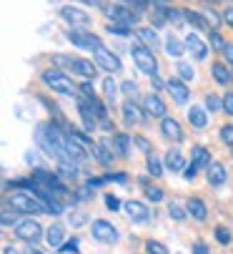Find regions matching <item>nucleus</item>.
Wrapping results in <instances>:
<instances>
[{
    "instance_id": "nucleus-1",
    "label": "nucleus",
    "mask_w": 233,
    "mask_h": 254,
    "mask_svg": "<svg viewBox=\"0 0 233 254\" xmlns=\"http://www.w3.org/2000/svg\"><path fill=\"white\" fill-rule=\"evenodd\" d=\"M8 206L20 214H48V206L41 196H35L33 191H15L8 196Z\"/></svg>"
},
{
    "instance_id": "nucleus-2",
    "label": "nucleus",
    "mask_w": 233,
    "mask_h": 254,
    "mask_svg": "<svg viewBox=\"0 0 233 254\" xmlns=\"http://www.w3.org/2000/svg\"><path fill=\"white\" fill-rule=\"evenodd\" d=\"M41 81L53 93H60V96H75L78 93V86L73 83V78L68 73H63V70H58V68H46L41 73Z\"/></svg>"
},
{
    "instance_id": "nucleus-3",
    "label": "nucleus",
    "mask_w": 233,
    "mask_h": 254,
    "mask_svg": "<svg viewBox=\"0 0 233 254\" xmlns=\"http://www.w3.org/2000/svg\"><path fill=\"white\" fill-rule=\"evenodd\" d=\"M131 56H133V63L138 65L140 73H145L150 78L158 76V58H155V53L148 46H143L138 38H133V43H131Z\"/></svg>"
},
{
    "instance_id": "nucleus-4",
    "label": "nucleus",
    "mask_w": 233,
    "mask_h": 254,
    "mask_svg": "<svg viewBox=\"0 0 233 254\" xmlns=\"http://www.w3.org/2000/svg\"><path fill=\"white\" fill-rule=\"evenodd\" d=\"M13 234H15L18 239L28 242V244H35V242H41V239L46 237V229L38 224L33 216H28V219H20V222L13 227Z\"/></svg>"
},
{
    "instance_id": "nucleus-5",
    "label": "nucleus",
    "mask_w": 233,
    "mask_h": 254,
    "mask_svg": "<svg viewBox=\"0 0 233 254\" xmlns=\"http://www.w3.org/2000/svg\"><path fill=\"white\" fill-rule=\"evenodd\" d=\"M93 61L98 63V68H103L105 73H110V76H113V73H121V70H123V61L115 56L108 46L95 48V51H93Z\"/></svg>"
},
{
    "instance_id": "nucleus-6",
    "label": "nucleus",
    "mask_w": 233,
    "mask_h": 254,
    "mask_svg": "<svg viewBox=\"0 0 233 254\" xmlns=\"http://www.w3.org/2000/svg\"><path fill=\"white\" fill-rule=\"evenodd\" d=\"M103 13L110 18V23H123L128 28H138V20H140V13L138 10L123 8V5H105Z\"/></svg>"
},
{
    "instance_id": "nucleus-7",
    "label": "nucleus",
    "mask_w": 233,
    "mask_h": 254,
    "mask_svg": "<svg viewBox=\"0 0 233 254\" xmlns=\"http://www.w3.org/2000/svg\"><path fill=\"white\" fill-rule=\"evenodd\" d=\"M60 18L73 28V30H88L91 25V15L81 8H75V5H63L60 8Z\"/></svg>"
},
{
    "instance_id": "nucleus-8",
    "label": "nucleus",
    "mask_w": 233,
    "mask_h": 254,
    "mask_svg": "<svg viewBox=\"0 0 233 254\" xmlns=\"http://www.w3.org/2000/svg\"><path fill=\"white\" fill-rule=\"evenodd\" d=\"M68 41L75 46V48H83V51H95L103 46L100 35L91 33V30H68Z\"/></svg>"
},
{
    "instance_id": "nucleus-9",
    "label": "nucleus",
    "mask_w": 233,
    "mask_h": 254,
    "mask_svg": "<svg viewBox=\"0 0 233 254\" xmlns=\"http://www.w3.org/2000/svg\"><path fill=\"white\" fill-rule=\"evenodd\" d=\"M91 234H93L95 242H103V244L118 242V229H115L108 219H93V224H91Z\"/></svg>"
},
{
    "instance_id": "nucleus-10",
    "label": "nucleus",
    "mask_w": 233,
    "mask_h": 254,
    "mask_svg": "<svg viewBox=\"0 0 233 254\" xmlns=\"http://www.w3.org/2000/svg\"><path fill=\"white\" fill-rule=\"evenodd\" d=\"M143 111L148 114V119H166L168 116V106L158 93H148L143 98Z\"/></svg>"
},
{
    "instance_id": "nucleus-11",
    "label": "nucleus",
    "mask_w": 233,
    "mask_h": 254,
    "mask_svg": "<svg viewBox=\"0 0 233 254\" xmlns=\"http://www.w3.org/2000/svg\"><path fill=\"white\" fill-rule=\"evenodd\" d=\"M183 43H186V51L196 58V61H206L208 58V51H211V46H206L203 43V38L198 33H188L186 38H183Z\"/></svg>"
},
{
    "instance_id": "nucleus-12",
    "label": "nucleus",
    "mask_w": 233,
    "mask_h": 254,
    "mask_svg": "<svg viewBox=\"0 0 233 254\" xmlns=\"http://www.w3.org/2000/svg\"><path fill=\"white\" fill-rule=\"evenodd\" d=\"M121 114H123L126 126H138V124H143V121L148 119V114L143 111V106H136L133 98H128V101L121 106Z\"/></svg>"
},
{
    "instance_id": "nucleus-13",
    "label": "nucleus",
    "mask_w": 233,
    "mask_h": 254,
    "mask_svg": "<svg viewBox=\"0 0 233 254\" xmlns=\"http://www.w3.org/2000/svg\"><path fill=\"white\" fill-rule=\"evenodd\" d=\"M68 65L73 68V73H75V76H81L83 81H86V78H95V73H98V63H95V61H86V58H73V56H70Z\"/></svg>"
},
{
    "instance_id": "nucleus-14",
    "label": "nucleus",
    "mask_w": 233,
    "mask_h": 254,
    "mask_svg": "<svg viewBox=\"0 0 233 254\" xmlns=\"http://www.w3.org/2000/svg\"><path fill=\"white\" fill-rule=\"evenodd\" d=\"M168 93L173 96V103H176V106H186L188 98H190V88H188V83L181 81L178 76L168 78Z\"/></svg>"
},
{
    "instance_id": "nucleus-15",
    "label": "nucleus",
    "mask_w": 233,
    "mask_h": 254,
    "mask_svg": "<svg viewBox=\"0 0 233 254\" xmlns=\"http://www.w3.org/2000/svg\"><path fill=\"white\" fill-rule=\"evenodd\" d=\"M126 214H128V219H131L133 224H145V222L150 219V209H148L143 201H136V199L126 201Z\"/></svg>"
},
{
    "instance_id": "nucleus-16",
    "label": "nucleus",
    "mask_w": 233,
    "mask_h": 254,
    "mask_svg": "<svg viewBox=\"0 0 233 254\" xmlns=\"http://www.w3.org/2000/svg\"><path fill=\"white\" fill-rule=\"evenodd\" d=\"M136 38H138L143 46H148L150 51L161 46V35H158V30H155L153 25H138V28H136Z\"/></svg>"
},
{
    "instance_id": "nucleus-17",
    "label": "nucleus",
    "mask_w": 233,
    "mask_h": 254,
    "mask_svg": "<svg viewBox=\"0 0 233 254\" xmlns=\"http://www.w3.org/2000/svg\"><path fill=\"white\" fill-rule=\"evenodd\" d=\"M186 116H188V124L196 131L208 128V111H206V106H190Z\"/></svg>"
},
{
    "instance_id": "nucleus-18",
    "label": "nucleus",
    "mask_w": 233,
    "mask_h": 254,
    "mask_svg": "<svg viewBox=\"0 0 233 254\" xmlns=\"http://www.w3.org/2000/svg\"><path fill=\"white\" fill-rule=\"evenodd\" d=\"M161 133H163L168 141H173V143H181V141H183V128H181V124H178L176 119H171V116L161 119Z\"/></svg>"
},
{
    "instance_id": "nucleus-19",
    "label": "nucleus",
    "mask_w": 233,
    "mask_h": 254,
    "mask_svg": "<svg viewBox=\"0 0 233 254\" xmlns=\"http://www.w3.org/2000/svg\"><path fill=\"white\" fill-rule=\"evenodd\" d=\"M206 179H208V184L216 189V187H223L226 181H228V171H226V166H223V164L213 161V164L206 169Z\"/></svg>"
},
{
    "instance_id": "nucleus-20",
    "label": "nucleus",
    "mask_w": 233,
    "mask_h": 254,
    "mask_svg": "<svg viewBox=\"0 0 233 254\" xmlns=\"http://www.w3.org/2000/svg\"><path fill=\"white\" fill-rule=\"evenodd\" d=\"M186 211H188V216H193L196 222H206V219H208L206 201H203V199H198V196H190V199L186 201Z\"/></svg>"
},
{
    "instance_id": "nucleus-21",
    "label": "nucleus",
    "mask_w": 233,
    "mask_h": 254,
    "mask_svg": "<svg viewBox=\"0 0 233 254\" xmlns=\"http://www.w3.org/2000/svg\"><path fill=\"white\" fill-rule=\"evenodd\" d=\"M186 156L181 154V149H168V154H166V169L168 171H173V174H183L186 171Z\"/></svg>"
},
{
    "instance_id": "nucleus-22",
    "label": "nucleus",
    "mask_w": 233,
    "mask_h": 254,
    "mask_svg": "<svg viewBox=\"0 0 233 254\" xmlns=\"http://www.w3.org/2000/svg\"><path fill=\"white\" fill-rule=\"evenodd\" d=\"M211 76H213V81H216L218 86H228V83L233 81V73H231L228 63H221V61H216V63L211 65Z\"/></svg>"
},
{
    "instance_id": "nucleus-23",
    "label": "nucleus",
    "mask_w": 233,
    "mask_h": 254,
    "mask_svg": "<svg viewBox=\"0 0 233 254\" xmlns=\"http://www.w3.org/2000/svg\"><path fill=\"white\" fill-rule=\"evenodd\" d=\"M190 164L196 166L198 171H206V169L213 164L208 149H206V146H193V151H190Z\"/></svg>"
},
{
    "instance_id": "nucleus-24",
    "label": "nucleus",
    "mask_w": 233,
    "mask_h": 254,
    "mask_svg": "<svg viewBox=\"0 0 233 254\" xmlns=\"http://www.w3.org/2000/svg\"><path fill=\"white\" fill-rule=\"evenodd\" d=\"M131 146H133V136H128V133H115L113 136V151H115V156L126 159L131 154Z\"/></svg>"
},
{
    "instance_id": "nucleus-25",
    "label": "nucleus",
    "mask_w": 233,
    "mask_h": 254,
    "mask_svg": "<svg viewBox=\"0 0 233 254\" xmlns=\"http://www.w3.org/2000/svg\"><path fill=\"white\" fill-rule=\"evenodd\" d=\"M163 48H166V53L171 58H181L186 53V43L178 38V35H173V33H168L166 38H163Z\"/></svg>"
},
{
    "instance_id": "nucleus-26",
    "label": "nucleus",
    "mask_w": 233,
    "mask_h": 254,
    "mask_svg": "<svg viewBox=\"0 0 233 254\" xmlns=\"http://www.w3.org/2000/svg\"><path fill=\"white\" fill-rule=\"evenodd\" d=\"M46 242H48L53 249L63 247V244H65V227H63V224H50V227L46 229Z\"/></svg>"
},
{
    "instance_id": "nucleus-27",
    "label": "nucleus",
    "mask_w": 233,
    "mask_h": 254,
    "mask_svg": "<svg viewBox=\"0 0 233 254\" xmlns=\"http://www.w3.org/2000/svg\"><path fill=\"white\" fill-rule=\"evenodd\" d=\"M183 13H186V23L196 25V30H201V33H211V30H213L211 23L203 18V13H193L190 8H183Z\"/></svg>"
},
{
    "instance_id": "nucleus-28",
    "label": "nucleus",
    "mask_w": 233,
    "mask_h": 254,
    "mask_svg": "<svg viewBox=\"0 0 233 254\" xmlns=\"http://www.w3.org/2000/svg\"><path fill=\"white\" fill-rule=\"evenodd\" d=\"M100 88H103V96H105V101L113 106V103H115V96L121 93V86L115 83V81H113V76L108 73V76L103 78V86H100Z\"/></svg>"
},
{
    "instance_id": "nucleus-29",
    "label": "nucleus",
    "mask_w": 233,
    "mask_h": 254,
    "mask_svg": "<svg viewBox=\"0 0 233 254\" xmlns=\"http://www.w3.org/2000/svg\"><path fill=\"white\" fill-rule=\"evenodd\" d=\"M145 166H148V174L153 176V179H161L163 174H166V161H161L155 154H148V161H145Z\"/></svg>"
},
{
    "instance_id": "nucleus-30",
    "label": "nucleus",
    "mask_w": 233,
    "mask_h": 254,
    "mask_svg": "<svg viewBox=\"0 0 233 254\" xmlns=\"http://www.w3.org/2000/svg\"><path fill=\"white\" fill-rule=\"evenodd\" d=\"M176 76H178L181 81H186V83H188V81L196 78V68H193L190 63H183V61H181V63L176 65Z\"/></svg>"
},
{
    "instance_id": "nucleus-31",
    "label": "nucleus",
    "mask_w": 233,
    "mask_h": 254,
    "mask_svg": "<svg viewBox=\"0 0 233 254\" xmlns=\"http://www.w3.org/2000/svg\"><path fill=\"white\" fill-rule=\"evenodd\" d=\"M143 194H145V199H148V201H153V204H161V201L166 199V194H163V189H161V187H145V189H143Z\"/></svg>"
},
{
    "instance_id": "nucleus-32",
    "label": "nucleus",
    "mask_w": 233,
    "mask_h": 254,
    "mask_svg": "<svg viewBox=\"0 0 233 254\" xmlns=\"http://www.w3.org/2000/svg\"><path fill=\"white\" fill-rule=\"evenodd\" d=\"M226 43H228V41H223V35H221L218 30H211V33H208V46H211L213 51H218V53H223V48H226Z\"/></svg>"
},
{
    "instance_id": "nucleus-33",
    "label": "nucleus",
    "mask_w": 233,
    "mask_h": 254,
    "mask_svg": "<svg viewBox=\"0 0 233 254\" xmlns=\"http://www.w3.org/2000/svg\"><path fill=\"white\" fill-rule=\"evenodd\" d=\"M168 216H171L173 222H183L186 216H188V211H186V206H181V204L171 201V204H168Z\"/></svg>"
},
{
    "instance_id": "nucleus-34",
    "label": "nucleus",
    "mask_w": 233,
    "mask_h": 254,
    "mask_svg": "<svg viewBox=\"0 0 233 254\" xmlns=\"http://www.w3.org/2000/svg\"><path fill=\"white\" fill-rule=\"evenodd\" d=\"M206 111H208V114H218V111H223V98L208 93V96H206Z\"/></svg>"
},
{
    "instance_id": "nucleus-35",
    "label": "nucleus",
    "mask_w": 233,
    "mask_h": 254,
    "mask_svg": "<svg viewBox=\"0 0 233 254\" xmlns=\"http://www.w3.org/2000/svg\"><path fill=\"white\" fill-rule=\"evenodd\" d=\"M203 18L211 23V28L213 30H218L221 25H223V15H218L216 10H211V8H203Z\"/></svg>"
},
{
    "instance_id": "nucleus-36",
    "label": "nucleus",
    "mask_w": 233,
    "mask_h": 254,
    "mask_svg": "<svg viewBox=\"0 0 233 254\" xmlns=\"http://www.w3.org/2000/svg\"><path fill=\"white\" fill-rule=\"evenodd\" d=\"M105 33H115V35H121V38H126V35H131V28L128 25H123V23H108L105 25Z\"/></svg>"
},
{
    "instance_id": "nucleus-37",
    "label": "nucleus",
    "mask_w": 233,
    "mask_h": 254,
    "mask_svg": "<svg viewBox=\"0 0 233 254\" xmlns=\"http://www.w3.org/2000/svg\"><path fill=\"white\" fill-rule=\"evenodd\" d=\"M166 18H168L173 25H181V23L186 20V13L178 10V8H171V5H168V8H166Z\"/></svg>"
},
{
    "instance_id": "nucleus-38",
    "label": "nucleus",
    "mask_w": 233,
    "mask_h": 254,
    "mask_svg": "<svg viewBox=\"0 0 233 254\" xmlns=\"http://www.w3.org/2000/svg\"><path fill=\"white\" fill-rule=\"evenodd\" d=\"M221 141L233 149V124H223L221 126Z\"/></svg>"
},
{
    "instance_id": "nucleus-39",
    "label": "nucleus",
    "mask_w": 233,
    "mask_h": 254,
    "mask_svg": "<svg viewBox=\"0 0 233 254\" xmlns=\"http://www.w3.org/2000/svg\"><path fill=\"white\" fill-rule=\"evenodd\" d=\"M121 93H123L126 98H136L138 83H136V81H123V83H121Z\"/></svg>"
},
{
    "instance_id": "nucleus-40",
    "label": "nucleus",
    "mask_w": 233,
    "mask_h": 254,
    "mask_svg": "<svg viewBox=\"0 0 233 254\" xmlns=\"http://www.w3.org/2000/svg\"><path fill=\"white\" fill-rule=\"evenodd\" d=\"M133 143H136V146L148 156V154H153V146H150V141L145 138V136H133Z\"/></svg>"
},
{
    "instance_id": "nucleus-41",
    "label": "nucleus",
    "mask_w": 233,
    "mask_h": 254,
    "mask_svg": "<svg viewBox=\"0 0 233 254\" xmlns=\"http://www.w3.org/2000/svg\"><path fill=\"white\" fill-rule=\"evenodd\" d=\"M145 252H148V254H168V252H166V247H163L161 242H153V239H148V242H145Z\"/></svg>"
},
{
    "instance_id": "nucleus-42",
    "label": "nucleus",
    "mask_w": 233,
    "mask_h": 254,
    "mask_svg": "<svg viewBox=\"0 0 233 254\" xmlns=\"http://www.w3.org/2000/svg\"><path fill=\"white\" fill-rule=\"evenodd\" d=\"M78 247H81V242H78V239H68V242L60 247V252H63V254H81V249H78Z\"/></svg>"
},
{
    "instance_id": "nucleus-43",
    "label": "nucleus",
    "mask_w": 233,
    "mask_h": 254,
    "mask_svg": "<svg viewBox=\"0 0 233 254\" xmlns=\"http://www.w3.org/2000/svg\"><path fill=\"white\" fill-rule=\"evenodd\" d=\"M105 206L110 211H121V199L115 196V194H105Z\"/></svg>"
},
{
    "instance_id": "nucleus-44",
    "label": "nucleus",
    "mask_w": 233,
    "mask_h": 254,
    "mask_svg": "<svg viewBox=\"0 0 233 254\" xmlns=\"http://www.w3.org/2000/svg\"><path fill=\"white\" fill-rule=\"evenodd\" d=\"M216 239H218V244L226 247V244H231V232H228L226 227H218V229H216Z\"/></svg>"
},
{
    "instance_id": "nucleus-45",
    "label": "nucleus",
    "mask_w": 233,
    "mask_h": 254,
    "mask_svg": "<svg viewBox=\"0 0 233 254\" xmlns=\"http://www.w3.org/2000/svg\"><path fill=\"white\" fill-rule=\"evenodd\" d=\"M223 114H228V116H233V91H228V93H223Z\"/></svg>"
},
{
    "instance_id": "nucleus-46",
    "label": "nucleus",
    "mask_w": 233,
    "mask_h": 254,
    "mask_svg": "<svg viewBox=\"0 0 233 254\" xmlns=\"http://www.w3.org/2000/svg\"><path fill=\"white\" fill-rule=\"evenodd\" d=\"M223 25H228L231 30H233V5H228V8H223Z\"/></svg>"
},
{
    "instance_id": "nucleus-47",
    "label": "nucleus",
    "mask_w": 233,
    "mask_h": 254,
    "mask_svg": "<svg viewBox=\"0 0 233 254\" xmlns=\"http://www.w3.org/2000/svg\"><path fill=\"white\" fill-rule=\"evenodd\" d=\"M150 86H153V91H155V93H158V91L168 88V81H163V78H158V76H153V78H150Z\"/></svg>"
},
{
    "instance_id": "nucleus-48",
    "label": "nucleus",
    "mask_w": 233,
    "mask_h": 254,
    "mask_svg": "<svg viewBox=\"0 0 233 254\" xmlns=\"http://www.w3.org/2000/svg\"><path fill=\"white\" fill-rule=\"evenodd\" d=\"M183 176H186L188 181H193V179H196V176H198V169H196V166H193V164H188V166H186V171H183Z\"/></svg>"
},
{
    "instance_id": "nucleus-49",
    "label": "nucleus",
    "mask_w": 233,
    "mask_h": 254,
    "mask_svg": "<svg viewBox=\"0 0 233 254\" xmlns=\"http://www.w3.org/2000/svg\"><path fill=\"white\" fill-rule=\"evenodd\" d=\"M223 58H226L228 65H233V43H226V48H223Z\"/></svg>"
},
{
    "instance_id": "nucleus-50",
    "label": "nucleus",
    "mask_w": 233,
    "mask_h": 254,
    "mask_svg": "<svg viewBox=\"0 0 233 254\" xmlns=\"http://www.w3.org/2000/svg\"><path fill=\"white\" fill-rule=\"evenodd\" d=\"M10 224H18V222H15V216H10V211H8V209H5V211H3V227H5V229H8V227H10Z\"/></svg>"
},
{
    "instance_id": "nucleus-51",
    "label": "nucleus",
    "mask_w": 233,
    "mask_h": 254,
    "mask_svg": "<svg viewBox=\"0 0 233 254\" xmlns=\"http://www.w3.org/2000/svg\"><path fill=\"white\" fill-rule=\"evenodd\" d=\"M193 254H208V247L203 242H196L193 244Z\"/></svg>"
},
{
    "instance_id": "nucleus-52",
    "label": "nucleus",
    "mask_w": 233,
    "mask_h": 254,
    "mask_svg": "<svg viewBox=\"0 0 233 254\" xmlns=\"http://www.w3.org/2000/svg\"><path fill=\"white\" fill-rule=\"evenodd\" d=\"M86 3H88V5H98V8H105V5L100 3V0H86Z\"/></svg>"
},
{
    "instance_id": "nucleus-53",
    "label": "nucleus",
    "mask_w": 233,
    "mask_h": 254,
    "mask_svg": "<svg viewBox=\"0 0 233 254\" xmlns=\"http://www.w3.org/2000/svg\"><path fill=\"white\" fill-rule=\"evenodd\" d=\"M3 254H18V252H15L13 247H3Z\"/></svg>"
},
{
    "instance_id": "nucleus-54",
    "label": "nucleus",
    "mask_w": 233,
    "mask_h": 254,
    "mask_svg": "<svg viewBox=\"0 0 233 254\" xmlns=\"http://www.w3.org/2000/svg\"><path fill=\"white\" fill-rule=\"evenodd\" d=\"M25 254H41V249H35V247H30V249H25Z\"/></svg>"
},
{
    "instance_id": "nucleus-55",
    "label": "nucleus",
    "mask_w": 233,
    "mask_h": 254,
    "mask_svg": "<svg viewBox=\"0 0 233 254\" xmlns=\"http://www.w3.org/2000/svg\"><path fill=\"white\" fill-rule=\"evenodd\" d=\"M208 3H226V0H208Z\"/></svg>"
},
{
    "instance_id": "nucleus-56",
    "label": "nucleus",
    "mask_w": 233,
    "mask_h": 254,
    "mask_svg": "<svg viewBox=\"0 0 233 254\" xmlns=\"http://www.w3.org/2000/svg\"><path fill=\"white\" fill-rule=\"evenodd\" d=\"M55 254H63V252H55Z\"/></svg>"
}]
</instances>
